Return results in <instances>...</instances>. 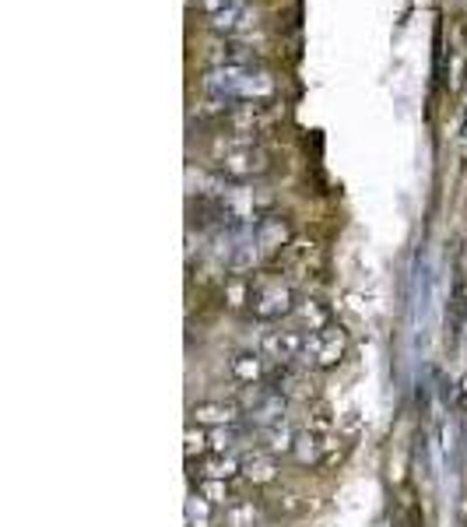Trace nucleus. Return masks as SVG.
I'll use <instances>...</instances> for the list:
<instances>
[{"label": "nucleus", "instance_id": "1", "mask_svg": "<svg viewBox=\"0 0 467 527\" xmlns=\"http://www.w3.org/2000/svg\"><path fill=\"white\" fill-rule=\"evenodd\" d=\"M204 95L218 106L264 103L274 95V78L264 67H211L204 74Z\"/></svg>", "mask_w": 467, "mask_h": 527}, {"label": "nucleus", "instance_id": "2", "mask_svg": "<svg viewBox=\"0 0 467 527\" xmlns=\"http://www.w3.org/2000/svg\"><path fill=\"white\" fill-rule=\"evenodd\" d=\"M295 292L292 285H285L282 278H260L257 285H250V313L257 320H282L295 313Z\"/></svg>", "mask_w": 467, "mask_h": 527}, {"label": "nucleus", "instance_id": "3", "mask_svg": "<svg viewBox=\"0 0 467 527\" xmlns=\"http://www.w3.org/2000/svg\"><path fill=\"white\" fill-rule=\"evenodd\" d=\"M197 7L208 18V25L225 32V36H242V32L257 29L250 0H197Z\"/></svg>", "mask_w": 467, "mask_h": 527}, {"label": "nucleus", "instance_id": "4", "mask_svg": "<svg viewBox=\"0 0 467 527\" xmlns=\"http://www.w3.org/2000/svg\"><path fill=\"white\" fill-rule=\"evenodd\" d=\"M218 169L233 179H257L271 169V159L260 144L253 141H239V144H225L218 155Z\"/></svg>", "mask_w": 467, "mask_h": 527}, {"label": "nucleus", "instance_id": "5", "mask_svg": "<svg viewBox=\"0 0 467 527\" xmlns=\"http://www.w3.org/2000/svg\"><path fill=\"white\" fill-rule=\"evenodd\" d=\"M345 351H348V334L338 327V324H331V327H324V331H316V334H306V351H302V366L309 369H331V366H338L341 358H345Z\"/></svg>", "mask_w": 467, "mask_h": 527}, {"label": "nucleus", "instance_id": "6", "mask_svg": "<svg viewBox=\"0 0 467 527\" xmlns=\"http://www.w3.org/2000/svg\"><path fill=\"white\" fill-rule=\"evenodd\" d=\"M260 351H264L274 366H295V362H302L306 334H302V331H292V327H274V331H264V338H260Z\"/></svg>", "mask_w": 467, "mask_h": 527}, {"label": "nucleus", "instance_id": "7", "mask_svg": "<svg viewBox=\"0 0 467 527\" xmlns=\"http://www.w3.org/2000/svg\"><path fill=\"white\" fill-rule=\"evenodd\" d=\"M267 383H271L285 401H306V398H313V380H309L306 366H278L274 376H271Z\"/></svg>", "mask_w": 467, "mask_h": 527}, {"label": "nucleus", "instance_id": "8", "mask_svg": "<svg viewBox=\"0 0 467 527\" xmlns=\"http://www.w3.org/2000/svg\"><path fill=\"white\" fill-rule=\"evenodd\" d=\"M211 60H215V67H260V54L246 43H235V39L211 46Z\"/></svg>", "mask_w": 467, "mask_h": 527}, {"label": "nucleus", "instance_id": "9", "mask_svg": "<svg viewBox=\"0 0 467 527\" xmlns=\"http://www.w3.org/2000/svg\"><path fill=\"white\" fill-rule=\"evenodd\" d=\"M190 422H197V425H235L239 422V411L235 405L229 401H201V405H193L190 408Z\"/></svg>", "mask_w": 467, "mask_h": 527}, {"label": "nucleus", "instance_id": "10", "mask_svg": "<svg viewBox=\"0 0 467 527\" xmlns=\"http://www.w3.org/2000/svg\"><path fill=\"white\" fill-rule=\"evenodd\" d=\"M331 447H334V443H331L324 432L306 429V432L295 440V457H299V465H324L327 454H331Z\"/></svg>", "mask_w": 467, "mask_h": 527}, {"label": "nucleus", "instance_id": "11", "mask_svg": "<svg viewBox=\"0 0 467 527\" xmlns=\"http://www.w3.org/2000/svg\"><path fill=\"white\" fill-rule=\"evenodd\" d=\"M295 317H299V324H302L309 334L331 327V309H327L320 299H302V302L295 306Z\"/></svg>", "mask_w": 467, "mask_h": 527}, {"label": "nucleus", "instance_id": "12", "mask_svg": "<svg viewBox=\"0 0 467 527\" xmlns=\"http://www.w3.org/2000/svg\"><path fill=\"white\" fill-rule=\"evenodd\" d=\"M233 376H235V383H242V387H257L267 373H264L260 355H253V351H239V355L233 358Z\"/></svg>", "mask_w": 467, "mask_h": 527}, {"label": "nucleus", "instance_id": "13", "mask_svg": "<svg viewBox=\"0 0 467 527\" xmlns=\"http://www.w3.org/2000/svg\"><path fill=\"white\" fill-rule=\"evenodd\" d=\"M260 440H264V454L274 457V454H295V440L299 436L292 432L289 422H278V425H267Z\"/></svg>", "mask_w": 467, "mask_h": 527}, {"label": "nucleus", "instance_id": "14", "mask_svg": "<svg viewBox=\"0 0 467 527\" xmlns=\"http://www.w3.org/2000/svg\"><path fill=\"white\" fill-rule=\"evenodd\" d=\"M239 468L242 474L250 478V482H257V485H267V482H274V461H271V454H264V450H257V454H246L242 461H239Z\"/></svg>", "mask_w": 467, "mask_h": 527}, {"label": "nucleus", "instance_id": "15", "mask_svg": "<svg viewBox=\"0 0 467 527\" xmlns=\"http://www.w3.org/2000/svg\"><path fill=\"white\" fill-rule=\"evenodd\" d=\"M260 524V510L250 499H233L222 514V527H257Z\"/></svg>", "mask_w": 467, "mask_h": 527}, {"label": "nucleus", "instance_id": "16", "mask_svg": "<svg viewBox=\"0 0 467 527\" xmlns=\"http://www.w3.org/2000/svg\"><path fill=\"white\" fill-rule=\"evenodd\" d=\"M239 468V461L229 457V454H215V457H208V461H201V474L204 478H218V482H229Z\"/></svg>", "mask_w": 467, "mask_h": 527}, {"label": "nucleus", "instance_id": "17", "mask_svg": "<svg viewBox=\"0 0 467 527\" xmlns=\"http://www.w3.org/2000/svg\"><path fill=\"white\" fill-rule=\"evenodd\" d=\"M197 496L208 499L211 506H229V503H233V499H229V482H218V478H204Z\"/></svg>", "mask_w": 467, "mask_h": 527}, {"label": "nucleus", "instance_id": "18", "mask_svg": "<svg viewBox=\"0 0 467 527\" xmlns=\"http://www.w3.org/2000/svg\"><path fill=\"white\" fill-rule=\"evenodd\" d=\"M334 425H338V418H334V411L331 408H316L313 411V418H309V429H313V432H324V436H327Z\"/></svg>", "mask_w": 467, "mask_h": 527}, {"label": "nucleus", "instance_id": "19", "mask_svg": "<svg viewBox=\"0 0 467 527\" xmlns=\"http://www.w3.org/2000/svg\"><path fill=\"white\" fill-rule=\"evenodd\" d=\"M204 447H208V436H204V432L186 429V457L193 461V454H204Z\"/></svg>", "mask_w": 467, "mask_h": 527}, {"label": "nucleus", "instance_id": "20", "mask_svg": "<svg viewBox=\"0 0 467 527\" xmlns=\"http://www.w3.org/2000/svg\"><path fill=\"white\" fill-rule=\"evenodd\" d=\"M461 405H467V376L461 380Z\"/></svg>", "mask_w": 467, "mask_h": 527}]
</instances>
